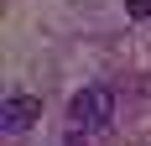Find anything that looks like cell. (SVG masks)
Listing matches in <instances>:
<instances>
[{"mask_svg": "<svg viewBox=\"0 0 151 146\" xmlns=\"http://www.w3.org/2000/svg\"><path fill=\"white\" fill-rule=\"evenodd\" d=\"M37 120H42V99L37 94H11V99L0 104V131L5 136H26Z\"/></svg>", "mask_w": 151, "mask_h": 146, "instance_id": "obj_2", "label": "cell"}, {"mask_svg": "<svg viewBox=\"0 0 151 146\" xmlns=\"http://www.w3.org/2000/svg\"><path fill=\"white\" fill-rule=\"evenodd\" d=\"M109 120H115V89L109 84H89L68 99V125L73 131H99Z\"/></svg>", "mask_w": 151, "mask_h": 146, "instance_id": "obj_1", "label": "cell"}, {"mask_svg": "<svg viewBox=\"0 0 151 146\" xmlns=\"http://www.w3.org/2000/svg\"><path fill=\"white\" fill-rule=\"evenodd\" d=\"M125 11H130V21H151V0H130Z\"/></svg>", "mask_w": 151, "mask_h": 146, "instance_id": "obj_3", "label": "cell"}]
</instances>
